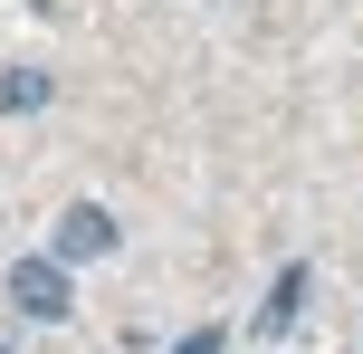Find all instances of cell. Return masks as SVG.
Returning a JSON list of instances; mask_svg holds the SVG:
<instances>
[{"instance_id":"cell-1","label":"cell","mask_w":363,"mask_h":354,"mask_svg":"<svg viewBox=\"0 0 363 354\" xmlns=\"http://www.w3.org/2000/svg\"><path fill=\"white\" fill-rule=\"evenodd\" d=\"M10 306H19L29 326H57V316L77 306V287H67V259H19V268H10Z\"/></svg>"},{"instance_id":"cell-4","label":"cell","mask_w":363,"mask_h":354,"mask_svg":"<svg viewBox=\"0 0 363 354\" xmlns=\"http://www.w3.org/2000/svg\"><path fill=\"white\" fill-rule=\"evenodd\" d=\"M0 106H10V115H38V106H48V77H38V67H10V77H0Z\"/></svg>"},{"instance_id":"cell-2","label":"cell","mask_w":363,"mask_h":354,"mask_svg":"<svg viewBox=\"0 0 363 354\" xmlns=\"http://www.w3.org/2000/svg\"><path fill=\"white\" fill-rule=\"evenodd\" d=\"M106 249H115V211H96V201H67V211H57V240H48V259H106Z\"/></svg>"},{"instance_id":"cell-5","label":"cell","mask_w":363,"mask_h":354,"mask_svg":"<svg viewBox=\"0 0 363 354\" xmlns=\"http://www.w3.org/2000/svg\"><path fill=\"white\" fill-rule=\"evenodd\" d=\"M172 354H220V326H201V336H182Z\"/></svg>"},{"instance_id":"cell-3","label":"cell","mask_w":363,"mask_h":354,"mask_svg":"<svg viewBox=\"0 0 363 354\" xmlns=\"http://www.w3.org/2000/svg\"><path fill=\"white\" fill-rule=\"evenodd\" d=\"M306 297H315V278H306V268H277V287H268V306H258V336H287V326L306 316Z\"/></svg>"}]
</instances>
